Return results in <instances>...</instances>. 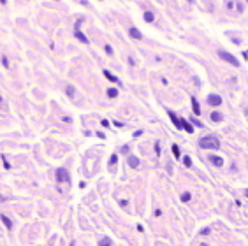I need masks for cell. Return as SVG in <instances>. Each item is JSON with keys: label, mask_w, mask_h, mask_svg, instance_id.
<instances>
[{"label": "cell", "mask_w": 248, "mask_h": 246, "mask_svg": "<svg viewBox=\"0 0 248 246\" xmlns=\"http://www.w3.org/2000/svg\"><path fill=\"white\" fill-rule=\"evenodd\" d=\"M0 220H2V223L5 225V229L7 230H12V222L9 220V216H5V215H0Z\"/></svg>", "instance_id": "16"}, {"label": "cell", "mask_w": 248, "mask_h": 246, "mask_svg": "<svg viewBox=\"0 0 248 246\" xmlns=\"http://www.w3.org/2000/svg\"><path fill=\"white\" fill-rule=\"evenodd\" d=\"M190 199H192V194H190V192H183V194H181V200H183V202H188Z\"/></svg>", "instance_id": "24"}, {"label": "cell", "mask_w": 248, "mask_h": 246, "mask_svg": "<svg viewBox=\"0 0 248 246\" xmlns=\"http://www.w3.org/2000/svg\"><path fill=\"white\" fill-rule=\"evenodd\" d=\"M111 244H113V241H111L109 237H104V239L99 241V246H111Z\"/></svg>", "instance_id": "20"}, {"label": "cell", "mask_w": 248, "mask_h": 246, "mask_svg": "<svg viewBox=\"0 0 248 246\" xmlns=\"http://www.w3.org/2000/svg\"><path fill=\"white\" fill-rule=\"evenodd\" d=\"M127 164H129V167H130V169H137L141 162H139V158H137L135 155H129V158H127Z\"/></svg>", "instance_id": "9"}, {"label": "cell", "mask_w": 248, "mask_h": 246, "mask_svg": "<svg viewBox=\"0 0 248 246\" xmlns=\"http://www.w3.org/2000/svg\"><path fill=\"white\" fill-rule=\"evenodd\" d=\"M107 97H109V99H118V88H107Z\"/></svg>", "instance_id": "17"}, {"label": "cell", "mask_w": 248, "mask_h": 246, "mask_svg": "<svg viewBox=\"0 0 248 246\" xmlns=\"http://www.w3.org/2000/svg\"><path fill=\"white\" fill-rule=\"evenodd\" d=\"M183 165H185V167H188V169L192 167V158H190L188 155H185V156H183Z\"/></svg>", "instance_id": "21"}, {"label": "cell", "mask_w": 248, "mask_h": 246, "mask_svg": "<svg viewBox=\"0 0 248 246\" xmlns=\"http://www.w3.org/2000/svg\"><path fill=\"white\" fill-rule=\"evenodd\" d=\"M245 195H246V197H248V188H246V190H245Z\"/></svg>", "instance_id": "40"}, {"label": "cell", "mask_w": 248, "mask_h": 246, "mask_svg": "<svg viewBox=\"0 0 248 246\" xmlns=\"http://www.w3.org/2000/svg\"><path fill=\"white\" fill-rule=\"evenodd\" d=\"M173 155H174V158L176 160H180V156H181V153H180V148H178V144H173Z\"/></svg>", "instance_id": "19"}, {"label": "cell", "mask_w": 248, "mask_h": 246, "mask_svg": "<svg viewBox=\"0 0 248 246\" xmlns=\"http://www.w3.org/2000/svg\"><path fill=\"white\" fill-rule=\"evenodd\" d=\"M100 125H102V127H109V121H107V120H102V121H100Z\"/></svg>", "instance_id": "35"}, {"label": "cell", "mask_w": 248, "mask_h": 246, "mask_svg": "<svg viewBox=\"0 0 248 246\" xmlns=\"http://www.w3.org/2000/svg\"><path fill=\"white\" fill-rule=\"evenodd\" d=\"M181 128L185 130V132H188V134H194V125L190 121H186L185 118H181Z\"/></svg>", "instance_id": "12"}, {"label": "cell", "mask_w": 248, "mask_h": 246, "mask_svg": "<svg viewBox=\"0 0 248 246\" xmlns=\"http://www.w3.org/2000/svg\"><path fill=\"white\" fill-rule=\"evenodd\" d=\"M129 65H132V67L135 65V60L132 58V56H129Z\"/></svg>", "instance_id": "33"}, {"label": "cell", "mask_w": 248, "mask_h": 246, "mask_svg": "<svg viewBox=\"0 0 248 246\" xmlns=\"http://www.w3.org/2000/svg\"><path fill=\"white\" fill-rule=\"evenodd\" d=\"M167 114H169V118H171L173 125H174L178 130H181V118H178V116H176V113H174V111H171V109L167 111Z\"/></svg>", "instance_id": "6"}, {"label": "cell", "mask_w": 248, "mask_h": 246, "mask_svg": "<svg viewBox=\"0 0 248 246\" xmlns=\"http://www.w3.org/2000/svg\"><path fill=\"white\" fill-rule=\"evenodd\" d=\"M192 125H194V127H197V128H204V125L199 121V120H192Z\"/></svg>", "instance_id": "28"}, {"label": "cell", "mask_w": 248, "mask_h": 246, "mask_svg": "<svg viewBox=\"0 0 248 246\" xmlns=\"http://www.w3.org/2000/svg\"><path fill=\"white\" fill-rule=\"evenodd\" d=\"M188 2H190V4H194V0H188Z\"/></svg>", "instance_id": "42"}, {"label": "cell", "mask_w": 248, "mask_h": 246, "mask_svg": "<svg viewBox=\"0 0 248 246\" xmlns=\"http://www.w3.org/2000/svg\"><path fill=\"white\" fill-rule=\"evenodd\" d=\"M199 146L202 150H220V141L215 135H204L199 139Z\"/></svg>", "instance_id": "1"}, {"label": "cell", "mask_w": 248, "mask_h": 246, "mask_svg": "<svg viewBox=\"0 0 248 246\" xmlns=\"http://www.w3.org/2000/svg\"><path fill=\"white\" fill-rule=\"evenodd\" d=\"M129 37L134 39V41H143V33H141L139 28H135V27H130V28H129Z\"/></svg>", "instance_id": "5"}, {"label": "cell", "mask_w": 248, "mask_h": 246, "mask_svg": "<svg viewBox=\"0 0 248 246\" xmlns=\"http://www.w3.org/2000/svg\"><path fill=\"white\" fill-rule=\"evenodd\" d=\"M141 134H143V130H135V132H134V137H139Z\"/></svg>", "instance_id": "36"}, {"label": "cell", "mask_w": 248, "mask_h": 246, "mask_svg": "<svg viewBox=\"0 0 248 246\" xmlns=\"http://www.w3.org/2000/svg\"><path fill=\"white\" fill-rule=\"evenodd\" d=\"M246 2H248V0H246Z\"/></svg>", "instance_id": "45"}, {"label": "cell", "mask_w": 248, "mask_h": 246, "mask_svg": "<svg viewBox=\"0 0 248 246\" xmlns=\"http://www.w3.org/2000/svg\"><path fill=\"white\" fill-rule=\"evenodd\" d=\"M201 246H208V244H206V243H202V244H201Z\"/></svg>", "instance_id": "41"}, {"label": "cell", "mask_w": 248, "mask_h": 246, "mask_svg": "<svg viewBox=\"0 0 248 246\" xmlns=\"http://www.w3.org/2000/svg\"><path fill=\"white\" fill-rule=\"evenodd\" d=\"M155 153H157V155H160V143H158V141L155 143Z\"/></svg>", "instance_id": "31"}, {"label": "cell", "mask_w": 248, "mask_h": 246, "mask_svg": "<svg viewBox=\"0 0 248 246\" xmlns=\"http://www.w3.org/2000/svg\"><path fill=\"white\" fill-rule=\"evenodd\" d=\"M225 9H227V11H234V9H236V2H234V0H225Z\"/></svg>", "instance_id": "18"}, {"label": "cell", "mask_w": 248, "mask_h": 246, "mask_svg": "<svg viewBox=\"0 0 248 246\" xmlns=\"http://www.w3.org/2000/svg\"><path fill=\"white\" fill-rule=\"evenodd\" d=\"M209 234H211V229H209V227L201 229V236H209Z\"/></svg>", "instance_id": "27"}, {"label": "cell", "mask_w": 248, "mask_h": 246, "mask_svg": "<svg viewBox=\"0 0 248 246\" xmlns=\"http://www.w3.org/2000/svg\"><path fill=\"white\" fill-rule=\"evenodd\" d=\"M206 104L211 107H218V106H222V97L218 93H209L206 97Z\"/></svg>", "instance_id": "3"}, {"label": "cell", "mask_w": 248, "mask_h": 246, "mask_svg": "<svg viewBox=\"0 0 248 246\" xmlns=\"http://www.w3.org/2000/svg\"><path fill=\"white\" fill-rule=\"evenodd\" d=\"M113 125H114V127H118V128H123V127H125V125H123L122 121H116V120L113 121Z\"/></svg>", "instance_id": "30"}, {"label": "cell", "mask_w": 248, "mask_h": 246, "mask_svg": "<svg viewBox=\"0 0 248 246\" xmlns=\"http://www.w3.org/2000/svg\"><path fill=\"white\" fill-rule=\"evenodd\" d=\"M208 160L215 165V167H224V158L218 156V155H208Z\"/></svg>", "instance_id": "7"}, {"label": "cell", "mask_w": 248, "mask_h": 246, "mask_svg": "<svg viewBox=\"0 0 248 246\" xmlns=\"http://www.w3.org/2000/svg\"><path fill=\"white\" fill-rule=\"evenodd\" d=\"M62 121H65V123H71V121H72V118H71V116H62Z\"/></svg>", "instance_id": "32"}, {"label": "cell", "mask_w": 248, "mask_h": 246, "mask_svg": "<svg viewBox=\"0 0 248 246\" xmlns=\"http://www.w3.org/2000/svg\"><path fill=\"white\" fill-rule=\"evenodd\" d=\"M2 162H4V165H5V169H11V165H9V162H7V158L2 155Z\"/></svg>", "instance_id": "29"}, {"label": "cell", "mask_w": 248, "mask_h": 246, "mask_svg": "<svg viewBox=\"0 0 248 246\" xmlns=\"http://www.w3.org/2000/svg\"><path fill=\"white\" fill-rule=\"evenodd\" d=\"M65 93H67V97H69L71 100H74V97H76V88H74V84H67V86H65Z\"/></svg>", "instance_id": "13"}, {"label": "cell", "mask_w": 248, "mask_h": 246, "mask_svg": "<svg viewBox=\"0 0 248 246\" xmlns=\"http://www.w3.org/2000/svg\"><path fill=\"white\" fill-rule=\"evenodd\" d=\"M56 181L58 183H71V176H69V172H67V169H63V167H60L58 171H56Z\"/></svg>", "instance_id": "4"}, {"label": "cell", "mask_w": 248, "mask_h": 246, "mask_svg": "<svg viewBox=\"0 0 248 246\" xmlns=\"http://www.w3.org/2000/svg\"><path fill=\"white\" fill-rule=\"evenodd\" d=\"M190 104H192V111H194V114L199 116V114H201V104H199V100H197L196 97H192V99H190Z\"/></svg>", "instance_id": "11"}, {"label": "cell", "mask_w": 248, "mask_h": 246, "mask_svg": "<svg viewBox=\"0 0 248 246\" xmlns=\"http://www.w3.org/2000/svg\"><path fill=\"white\" fill-rule=\"evenodd\" d=\"M122 151H123V153H129V146H127V144H125L123 148H122Z\"/></svg>", "instance_id": "37"}, {"label": "cell", "mask_w": 248, "mask_h": 246, "mask_svg": "<svg viewBox=\"0 0 248 246\" xmlns=\"http://www.w3.org/2000/svg\"><path fill=\"white\" fill-rule=\"evenodd\" d=\"M97 137H100V139H106V135H104L102 132H97Z\"/></svg>", "instance_id": "38"}, {"label": "cell", "mask_w": 248, "mask_h": 246, "mask_svg": "<svg viewBox=\"0 0 248 246\" xmlns=\"http://www.w3.org/2000/svg\"><path fill=\"white\" fill-rule=\"evenodd\" d=\"M0 2H2V4H5V0H0Z\"/></svg>", "instance_id": "43"}, {"label": "cell", "mask_w": 248, "mask_h": 246, "mask_svg": "<svg viewBox=\"0 0 248 246\" xmlns=\"http://www.w3.org/2000/svg\"><path fill=\"white\" fill-rule=\"evenodd\" d=\"M102 74H104V76H106V77H107V79H109L111 83H116V84H122V81H120V79H118L116 76H113V74H111L109 71H102Z\"/></svg>", "instance_id": "14"}, {"label": "cell", "mask_w": 248, "mask_h": 246, "mask_svg": "<svg viewBox=\"0 0 248 246\" xmlns=\"http://www.w3.org/2000/svg\"><path fill=\"white\" fill-rule=\"evenodd\" d=\"M104 51L107 53V55H109V56H113V55H114L113 48H111V46H109V44H106V46H104Z\"/></svg>", "instance_id": "26"}, {"label": "cell", "mask_w": 248, "mask_h": 246, "mask_svg": "<svg viewBox=\"0 0 248 246\" xmlns=\"http://www.w3.org/2000/svg\"><path fill=\"white\" fill-rule=\"evenodd\" d=\"M116 162H118V155L113 153V155H111V158H109V167H114Z\"/></svg>", "instance_id": "23"}, {"label": "cell", "mask_w": 248, "mask_h": 246, "mask_svg": "<svg viewBox=\"0 0 248 246\" xmlns=\"http://www.w3.org/2000/svg\"><path fill=\"white\" fill-rule=\"evenodd\" d=\"M0 107H4V102H2V97H0Z\"/></svg>", "instance_id": "39"}, {"label": "cell", "mask_w": 248, "mask_h": 246, "mask_svg": "<svg viewBox=\"0 0 248 246\" xmlns=\"http://www.w3.org/2000/svg\"><path fill=\"white\" fill-rule=\"evenodd\" d=\"M209 118H211V121H213V123H220L222 120H224V114L215 109V111H211V113H209Z\"/></svg>", "instance_id": "10"}, {"label": "cell", "mask_w": 248, "mask_h": 246, "mask_svg": "<svg viewBox=\"0 0 248 246\" xmlns=\"http://www.w3.org/2000/svg\"><path fill=\"white\" fill-rule=\"evenodd\" d=\"M71 246H74V243H72V244H71Z\"/></svg>", "instance_id": "44"}, {"label": "cell", "mask_w": 248, "mask_h": 246, "mask_svg": "<svg viewBox=\"0 0 248 246\" xmlns=\"http://www.w3.org/2000/svg\"><path fill=\"white\" fill-rule=\"evenodd\" d=\"M143 20H145L146 23H153V21H155V14H153L151 11H145V14H143Z\"/></svg>", "instance_id": "15"}, {"label": "cell", "mask_w": 248, "mask_h": 246, "mask_svg": "<svg viewBox=\"0 0 248 246\" xmlns=\"http://www.w3.org/2000/svg\"><path fill=\"white\" fill-rule=\"evenodd\" d=\"M232 42H234V44H241V39H239V37H234V39H232Z\"/></svg>", "instance_id": "34"}, {"label": "cell", "mask_w": 248, "mask_h": 246, "mask_svg": "<svg viewBox=\"0 0 248 246\" xmlns=\"http://www.w3.org/2000/svg\"><path fill=\"white\" fill-rule=\"evenodd\" d=\"M218 56H220V60L227 62L229 65H232V67H239V60L232 55V53L225 51V49H218Z\"/></svg>", "instance_id": "2"}, {"label": "cell", "mask_w": 248, "mask_h": 246, "mask_svg": "<svg viewBox=\"0 0 248 246\" xmlns=\"http://www.w3.org/2000/svg\"><path fill=\"white\" fill-rule=\"evenodd\" d=\"M74 39H78L81 44H88V42H90V41H88V37H86L79 28H74Z\"/></svg>", "instance_id": "8"}, {"label": "cell", "mask_w": 248, "mask_h": 246, "mask_svg": "<svg viewBox=\"0 0 248 246\" xmlns=\"http://www.w3.org/2000/svg\"><path fill=\"white\" fill-rule=\"evenodd\" d=\"M0 62H2V65H4V69H9V67H11V63H9V58H7L5 55H4V56L0 58Z\"/></svg>", "instance_id": "22"}, {"label": "cell", "mask_w": 248, "mask_h": 246, "mask_svg": "<svg viewBox=\"0 0 248 246\" xmlns=\"http://www.w3.org/2000/svg\"><path fill=\"white\" fill-rule=\"evenodd\" d=\"M236 11H238L239 14H243V12H245V5H243L241 2H236Z\"/></svg>", "instance_id": "25"}]
</instances>
